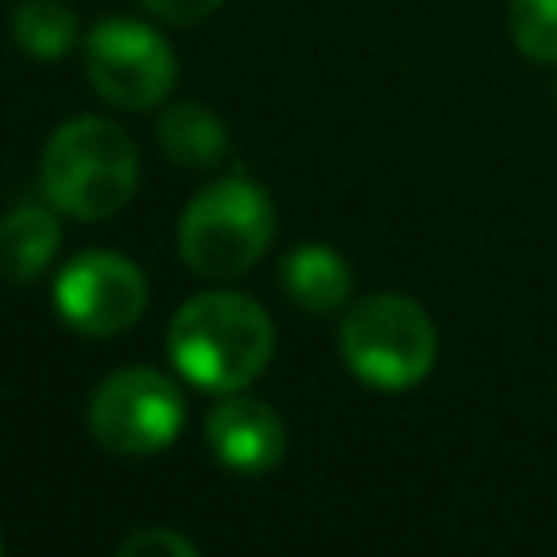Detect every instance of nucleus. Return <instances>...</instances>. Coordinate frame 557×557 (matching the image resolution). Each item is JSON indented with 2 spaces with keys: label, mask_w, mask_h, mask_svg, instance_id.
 <instances>
[{
  "label": "nucleus",
  "mask_w": 557,
  "mask_h": 557,
  "mask_svg": "<svg viewBox=\"0 0 557 557\" xmlns=\"http://www.w3.org/2000/svg\"><path fill=\"white\" fill-rule=\"evenodd\" d=\"M205 440L218 453L222 466L239 470V474H265L283 461L287 448V431L274 405L244 396V392H226L213 413L205 418Z\"/></svg>",
  "instance_id": "8"
},
{
  "label": "nucleus",
  "mask_w": 557,
  "mask_h": 557,
  "mask_svg": "<svg viewBox=\"0 0 557 557\" xmlns=\"http://www.w3.org/2000/svg\"><path fill=\"white\" fill-rule=\"evenodd\" d=\"M435 322L409 296L383 292L357 300L339 322L344 366L374 392H409L435 366Z\"/></svg>",
  "instance_id": "3"
},
{
  "label": "nucleus",
  "mask_w": 557,
  "mask_h": 557,
  "mask_svg": "<svg viewBox=\"0 0 557 557\" xmlns=\"http://www.w3.org/2000/svg\"><path fill=\"white\" fill-rule=\"evenodd\" d=\"M274 239V205L261 183L231 174L209 183L178 218V252L200 278H235Z\"/></svg>",
  "instance_id": "4"
},
{
  "label": "nucleus",
  "mask_w": 557,
  "mask_h": 557,
  "mask_svg": "<svg viewBox=\"0 0 557 557\" xmlns=\"http://www.w3.org/2000/svg\"><path fill=\"white\" fill-rule=\"evenodd\" d=\"M61 248V222L52 209L17 205L0 218V283H30L48 270V261Z\"/></svg>",
  "instance_id": "9"
},
{
  "label": "nucleus",
  "mask_w": 557,
  "mask_h": 557,
  "mask_svg": "<svg viewBox=\"0 0 557 557\" xmlns=\"http://www.w3.org/2000/svg\"><path fill=\"white\" fill-rule=\"evenodd\" d=\"M83 57L91 87L117 109H152L174 91L178 78V61L165 35L135 17L96 22L83 44Z\"/></svg>",
  "instance_id": "6"
},
{
  "label": "nucleus",
  "mask_w": 557,
  "mask_h": 557,
  "mask_svg": "<svg viewBox=\"0 0 557 557\" xmlns=\"http://www.w3.org/2000/svg\"><path fill=\"white\" fill-rule=\"evenodd\" d=\"M157 144L174 165L187 170H205L213 161H222L226 152V126L218 113H209L205 104H170L157 117Z\"/></svg>",
  "instance_id": "11"
},
{
  "label": "nucleus",
  "mask_w": 557,
  "mask_h": 557,
  "mask_svg": "<svg viewBox=\"0 0 557 557\" xmlns=\"http://www.w3.org/2000/svg\"><path fill=\"white\" fill-rule=\"evenodd\" d=\"M509 35L522 57L557 61V0H509Z\"/></svg>",
  "instance_id": "13"
},
{
  "label": "nucleus",
  "mask_w": 557,
  "mask_h": 557,
  "mask_svg": "<svg viewBox=\"0 0 557 557\" xmlns=\"http://www.w3.org/2000/svg\"><path fill=\"white\" fill-rule=\"evenodd\" d=\"M174 370L200 392H244L274 357V322L244 292L191 296L165 331Z\"/></svg>",
  "instance_id": "1"
},
{
  "label": "nucleus",
  "mask_w": 557,
  "mask_h": 557,
  "mask_svg": "<svg viewBox=\"0 0 557 557\" xmlns=\"http://www.w3.org/2000/svg\"><path fill=\"white\" fill-rule=\"evenodd\" d=\"M87 426L96 444H104L117 457H152L178 440L183 396L170 374L152 366H126L91 392Z\"/></svg>",
  "instance_id": "5"
},
{
  "label": "nucleus",
  "mask_w": 557,
  "mask_h": 557,
  "mask_svg": "<svg viewBox=\"0 0 557 557\" xmlns=\"http://www.w3.org/2000/svg\"><path fill=\"white\" fill-rule=\"evenodd\" d=\"M144 9L161 22H174V26H191V22H205L209 13L222 9V0H144Z\"/></svg>",
  "instance_id": "15"
},
{
  "label": "nucleus",
  "mask_w": 557,
  "mask_h": 557,
  "mask_svg": "<svg viewBox=\"0 0 557 557\" xmlns=\"http://www.w3.org/2000/svg\"><path fill=\"white\" fill-rule=\"evenodd\" d=\"M122 557H152V553H165V557H196V544L187 540V535H178V531H170V527H144V531H135L131 540H122V548H117Z\"/></svg>",
  "instance_id": "14"
},
{
  "label": "nucleus",
  "mask_w": 557,
  "mask_h": 557,
  "mask_svg": "<svg viewBox=\"0 0 557 557\" xmlns=\"http://www.w3.org/2000/svg\"><path fill=\"white\" fill-rule=\"evenodd\" d=\"M39 183L52 209L100 222L131 205L139 187V152L135 139L104 117H74L52 131L39 161Z\"/></svg>",
  "instance_id": "2"
},
{
  "label": "nucleus",
  "mask_w": 557,
  "mask_h": 557,
  "mask_svg": "<svg viewBox=\"0 0 557 557\" xmlns=\"http://www.w3.org/2000/svg\"><path fill=\"white\" fill-rule=\"evenodd\" d=\"M52 305L61 322L83 335H122L148 309V278L131 257L87 248L61 265L52 283Z\"/></svg>",
  "instance_id": "7"
},
{
  "label": "nucleus",
  "mask_w": 557,
  "mask_h": 557,
  "mask_svg": "<svg viewBox=\"0 0 557 557\" xmlns=\"http://www.w3.org/2000/svg\"><path fill=\"white\" fill-rule=\"evenodd\" d=\"M0 553H4V535H0Z\"/></svg>",
  "instance_id": "16"
},
{
  "label": "nucleus",
  "mask_w": 557,
  "mask_h": 557,
  "mask_svg": "<svg viewBox=\"0 0 557 557\" xmlns=\"http://www.w3.org/2000/svg\"><path fill=\"white\" fill-rule=\"evenodd\" d=\"M283 287L305 313H335L352 292V265L326 244H300L283 261Z\"/></svg>",
  "instance_id": "10"
},
{
  "label": "nucleus",
  "mask_w": 557,
  "mask_h": 557,
  "mask_svg": "<svg viewBox=\"0 0 557 557\" xmlns=\"http://www.w3.org/2000/svg\"><path fill=\"white\" fill-rule=\"evenodd\" d=\"M9 30H13V44L39 61L65 57L78 39V22L61 0H17L9 13Z\"/></svg>",
  "instance_id": "12"
}]
</instances>
